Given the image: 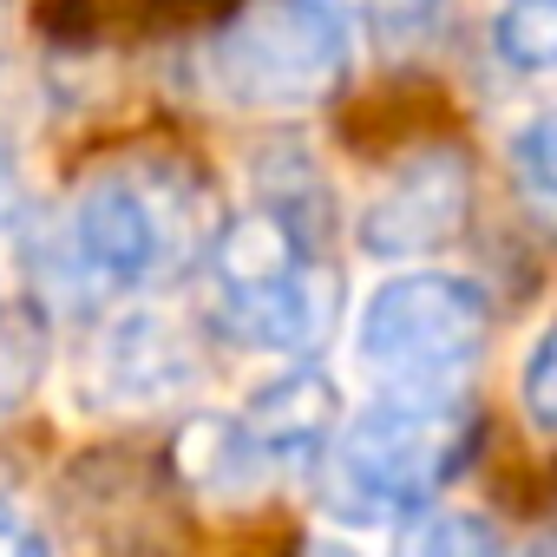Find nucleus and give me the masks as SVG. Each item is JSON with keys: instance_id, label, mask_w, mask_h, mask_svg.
Returning <instances> with one entry per match:
<instances>
[{"instance_id": "nucleus-12", "label": "nucleus", "mask_w": 557, "mask_h": 557, "mask_svg": "<svg viewBox=\"0 0 557 557\" xmlns=\"http://www.w3.org/2000/svg\"><path fill=\"white\" fill-rule=\"evenodd\" d=\"M511 164H518V184L544 203H557V106H544L518 138H511Z\"/></svg>"}, {"instance_id": "nucleus-3", "label": "nucleus", "mask_w": 557, "mask_h": 557, "mask_svg": "<svg viewBox=\"0 0 557 557\" xmlns=\"http://www.w3.org/2000/svg\"><path fill=\"white\" fill-rule=\"evenodd\" d=\"M479 407L466 394H381L335 426L322 453V505L342 524L420 518L472 459Z\"/></svg>"}, {"instance_id": "nucleus-10", "label": "nucleus", "mask_w": 557, "mask_h": 557, "mask_svg": "<svg viewBox=\"0 0 557 557\" xmlns=\"http://www.w3.org/2000/svg\"><path fill=\"white\" fill-rule=\"evenodd\" d=\"M368 27L387 53H420L446 27V0H368Z\"/></svg>"}, {"instance_id": "nucleus-2", "label": "nucleus", "mask_w": 557, "mask_h": 557, "mask_svg": "<svg viewBox=\"0 0 557 557\" xmlns=\"http://www.w3.org/2000/svg\"><path fill=\"white\" fill-rule=\"evenodd\" d=\"M197 249V190L164 164L92 171L53 230V283L79 309L145 296Z\"/></svg>"}, {"instance_id": "nucleus-15", "label": "nucleus", "mask_w": 557, "mask_h": 557, "mask_svg": "<svg viewBox=\"0 0 557 557\" xmlns=\"http://www.w3.org/2000/svg\"><path fill=\"white\" fill-rule=\"evenodd\" d=\"M315 557H355V550H342V544H315Z\"/></svg>"}, {"instance_id": "nucleus-8", "label": "nucleus", "mask_w": 557, "mask_h": 557, "mask_svg": "<svg viewBox=\"0 0 557 557\" xmlns=\"http://www.w3.org/2000/svg\"><path fill=\"white\" fill-rule=\"evenodd\" d=\"M197 387V355L184 342V329L158 309H119L112 322H99L92 348H86V374L79 394L99 413H158L171 400H184Z\"/></svg>"}, {"instance_id": "nucleus-14", "label": "nucleus", "mask_w": 557, "mask_h": 557, "mask_svg": "<svg viewBox=\"0 0 557 557\" xmlns=\"http://www.w3.org/2000/svg\"><path fill=\"white\" fill-rule=\"evenodd\" d=\"M0 557H53L47 524H40L14 492H0Z\"/></svg>"}, {"instance_id": "nucleus-7", "label": "nucleus", "mask_w": 557, "mask_h": 557, "mask_svg": "<svg viewBox=\"0 0 557 557\" xmlns=\"http://www.w3.org/2000/svg\"><path fill=\"white\" fill-rule=\"evenodd\" d=\"M472 216V158L453 138L413 145L361 203V249L381 262L440 256Z\"/></svg>"}, {"instance_id": "nucleus-11", "label": "nucleus", "mask_w": 557, "mask_h": 557, "mask_svg": "<svg viewBox=\"0 0 557 557\" xmlns=\"http://www.w3.org/2000/svg\"><path fill=\"white\" fill-rule=\"evenodd\" d=\"M407 557H505V544L492 537L485 518H420Z\"/></svg>"}, {"instance_id": "nucleus-9", "label": "nucleus", "mask_w": 557, "mask_h": 557, "mask_svg": "<svg viewBox=\"0 0 557 557\" xmlns=\"http://www.w3.org/2000/svg\"><path fill=\"white\" fill-rule=\"evenodd\" d=\"M498 53L518 73H557V0H505L498 14Z\"/></svg>"}, {"instance_id": "nucleus-1", "label": "nucleus", "mask_w": 557, "mask_h": 557, "mask_svg": "<svg viewBox=\"0 0 557 557\" xmlns=\"http://www.w3.org/2000/svg\"><path fill=\"white\" fill-rule=\"evenodd\" d=\"M210 322L256 355H315L342 315V275L309 190H262L203 249Z\"/></svg>"}, {"instance_id": "nucleus-5", "label": "nucleus", "mask_w": 557, "mask_h": 557, "mask_svg": "<svg viewBox=\"0 0 557 557\" xmlns=\"http://www.w3.org/2000/svg\"><path fill=\"white\" fill-rule=\"evenodd\" d=\"M485 296L466 275L413 269L368 296L355 348L381 394H459L472 361L485 355Z\"/></svg>"}, {"instance_id": "nucleus-4", "label": "nucleus", "mask_w": 557, "mask_h": 557, "mask_svg": "<svg viewBox=\"0 0 557 557\" xmlns=\"http://www.w3.org/2000/svg\"><path fill=\"white\" fill-rule=\"evenodd\" d=\"M210 92L236 112H315L355 73L342 0H249L203 53Z\"/></svg>"}, {"instance_id": "nucleus-13", "label": "nucleus", "mask_w": 557, "mask_h": 557, "mask_svg": "<svg viewBox=\"0 0 557 557\" xmlns=\"http://www.w3.org/2000/svg\"><path fill=\"white\" fill-rule=\"evenodd\" d=\"M518 400L544 433H557V322L537 335V348L524 361V381H518Z\"/></svg>"}, {"instance_id": "nucleus-6", "label": "nucleus", "mask_w": 557, "mask_h": 557, "mask_svg": "<svg viewBox=\"0 0 557 557\" xmlns=\"http://www.w3.org/2000/svg\"><path fill=\"white\" fill-rule=\"evenodd\" d=\"M335 426H342L335 381L322 368H289L269 387H256L243 413L203 420L184 440V459H190V472L210 492L243 498V492H262L283 472H315L329 440H335Z\"/></svg>"}]
</instances>
